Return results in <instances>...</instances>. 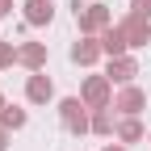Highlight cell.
Segmentation results:
<instances>
[{"label":"cell","mask_w":151,"mask_h":151,"mask_svg":"<svg viewBox=\"0 0 151 151\" xmlns=\"http://www.w3.org/2000/svg\"><path fill=\"white\" fill-rule=\"evenodd\" d=\"M0 109H4V97H0Z\"/></svg>","instance_id":"obj_20"},{"label":"cell","mask_w":151,"mask_h":151,"mask_svg":"<svg viewBox=\"0 0 151 151\" xmlns=\"http://www.w3.org/2000/svg\"><path fill=\"white\" fill-rule=\"evenodd\" d=\"M25 97H29L34 105H46V101L55 97V84H50V76L34 71V76H29V84H25Z\"/></svg>","instance_id":"obj_5"},{"label":"cell","mask_w":151,"mask_h":151,"mask_svg":"<svg viewBox=\"0 0 151 151\" xmlns=\"http://www.w3.org/2000/svg\"><path fill=\"white\" fill-rule=\"evenodd\" d=\"M118 139H122V143H139V139H143V126H139L134 118H126V122L118 126Z\"/></svg>","instance_id":"obj_13"},{"label":"cell","mask_w":151,"mask_h":151,"mask_svg":"<svg viewBox=\"0 0 151 151\" xmlns=\"http://www.w3.org/2000/svg\"><path fill=\"white\" fill-rule=\"evenodd\" d=\"M9 63H17V46L13 42H0V67H9Z\"/></svg>","instance_id":"obj_15"},{"label":"cell","mask_w":151,"mask_h":151,"mask_svg":"<svg viewBox=\"0 0 151 151\" xmlns=\"http://www.w3.org/2000/svg\"><path fill=\"white\" fill-rule=\"evenodd\" d=\"M143 105H147V97H143V88H126L122 97H118V105H113V109H122L126 118H134V113H139Z\"/></svg>","instance_id":"obj_9"},{"label":"cell","mask_w":151,"mask_h":151,"mask_svg":"<svg viewBox=\"0 0 151 151\" xmlns=\"http://www.w3.org/2000/svg\"><path fill=\"white\" fill-rule=\"evenodd\" d=\"M25 25H50L55 21V4L50 0H25Z\"/></svg>","instance_id":"obj_6"},{"label":"cell","mask_w":151,"mask_h":151,"mask_svg":"<svg viewBox=\"0 0 151 151\" xmlns=\"http://www.w3.org/2000/svg\"><path fill=\"white\" fill-rule=\"evenodd\" d=\"M0 126H4V130H21V126H25V109L4 105V109H0Z\"/></svg>","instance_id":"obj_12"},{"label":"cell","mask_w":151,"mask_h":151,"mask_svg":"<svg viewBox=\"0 0 151 151\" xmlns=\"http://www.w3.org/2000/svg\"><path fill=\"white\" fill-rule=\"evenodd\" d=\"M59 118H63V126L71 130V134L92 130V118L84 113V101H80V97H63V101H59Z\"/></svg>","instance_id":"obj_1"},{"label":"cell","mask_w":151,"mask_h":151,"mask_svg":"<svg viewBox=\"0 0 151 151\" xmlns=\"http://www.w3.org/2000/svg\"><path fill=\"white\" fill-rule=\"evenodd\" d=\"M122 34H126L130 46H147L151 42V25H147V17H139V13H130L126 21H122Z\"/></svg>","instance_id":"obj_4"},{"label":"cell","mask_w":151,"mask_h":151,"mask_svg":"<svg viewBox=\"0 0 151 151\" xmlns=\"http://www.w3.org/2000/svg\"><path fill=\"white\" fill-rule=\"evenodd\" d=\"M13 13V0H0V17H9Z\"/></svg>","instance_id":"obj_17"},{"label":"cell","mask_w":151,"mask_h":151,"mask_svg":"<svg viewBox=\"0 0 151 151\" xmlns=\"http://www.w3.org/2000/svg\"><path fill=\"white\" fill-rule=\"evenodd\" d=\"M109 76H88V80H84V105L88 109H105L109 105Z\"/></svg>","instance_id":"obj_3"},{"label":"cell","mask_w":151,"mask_h":151,"mask_svg":"<svg viewBox=\"0 0 151 151\" xmlns=\"http://www.w3.org/2000/svg\"><path fill=\"white\" fill-rule=\"evenodd\" d=\"M105 151H126V147H113V143H109V147H105Z\"/></svg>","instance_id":"obj_19"},{"label":"cell","mask_w":151,"mask_h":151,"mask_svg":"<svg viewBox=\"0 0 151 151\" xmlns=\"http://www.w3.org/2000/svg\"><path fill=\"white\" fill-rule=\"evenodd\" d=\"M126 46H130V42H126L122 25H118V29H105V34H101V50L109 55V59H118V55H126Z\"/></svg>","instance_id":"obj_8"},{"label":"cell","mask_w":151,"mask_h":151,"mask_svg":"<svg viewBox=\"0 0 151 151\" xmlns=\"http://www.w3.org/2000/svg\"><path fill=\"white\" fill-rule=\"evenodd\" d=\"M92 130H97V134H109V130H113V122H109V113H105V109L92 113Z\"/></svg>","instance_id":"obj_14"},{"label":"cell","mask_w":151,"mask_h":151,"mask_svg":"<svg viewBox=\"0 0 151 151\" xmlns=\"http://www.w3.org/2000/svg\"><path fill=\"white\" fill-rule=\"evenodd\" d=\"M134 76H139V63H134V59H126V55L109 59V80H113V84H130Z\"/></svg>","instance_id":"obj_7"},{"label":"cell","mask_w":151,"mask_h":151,"mask_svg":"<svg viewBox=\"0 0 151 151\" xmlns=\"http://www.w3.org/2000/svg\"><path fill=\"white\" fill-rule=\"evenodd\" d=\"M4 147H9V130L0 126V151H4Z\"/></svg>","instance_id":"obj_18"},{"label":"cell","mask_w":151,"mask_h":151,"mask_svg":"<svg viewBox=\"0 0 151 151\" xmlns=\"http://www.w3.org/2000/svg\"><path fill=\"white\" fill-rule=\"evenodd\" d=\"M97 55H105V50H101V42H92V38H84V42L71 46V59L76 63H97Z\"/></svg>","instance_id":"obj_10"},{"label":"cell","mask_w":151,"mask_h":151,"mask_svg":"<svg viewBox=\"0 0 151 151\" xmlns=\"http://www.w3.org/2000/svg\"><path fill=\"white\" fill-rule=\"evenodd\" d=\"M76 25H80V34L109 29V9H105V4H88V9H80V4H76Z\"/></svg>","instance_id":"obj_2"},{"label":"cell","mask_w":151,"mask_h":151,"mask_svg":"<svg viewBox=\"0 0 151 151\" xmlns=\"http://www.w3.org/2000/svg\"><path fill=\"white\" fill-rule=\"evenodd\" d=\"M17 59H21L25 67H34V71H38V67L46 63V46H42V42H29V46H21V50H17Z\"/></svg>","instance_id":"obj_11"},{"label":"cell","mask_w":151,"mask_h":151,"mask_svg":"<svg viewBox=\"0 0 151 151\" xmlns=\"http://www.w3.org/2000/svg\"><path fill=\"white\" fill-rule=\"evenodd\" d=\"M130 13H139V17H151V0H130Z\"/></svg>","instance_id":"obj_16"}]
</instances>
